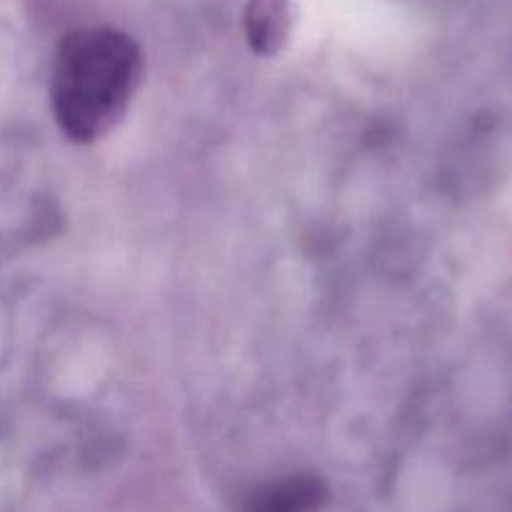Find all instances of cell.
<instances>
[{
    "label": "cell",
    "mask_w": 512,
    "mask_h": 512,
    "mask_svg": "<svg viewBox=\"0 0 512 512\" xmlns=\"http://www.w3.org/2000/svg\"><path fill=\"white\" fill-rule=\"evenodd\" d=\"M325 498L328 488L318 475L298 473L255 490L243 512H318Z\"/></svg>",
    "instance_id": "2"
},
{
    "label": "cell",
    "mask_w": 512,
    "mask_h": 512,
    "mask_svg": "<svg viewBox=\"0 0 512 512\" xmlns=\"http://www.w3.org/2000/svg\"><path fill=\"white\" fill-rule=\"evenodd\" d=\"M245 35L255 53L275 55L293 30V3L290 0H248L243 13Z\"/></svg>",
    "instance_id": "3"
},
{
    "label": "cell",
    "mask_w": 512,
    "mask_h": 512,
    "mask_svg": "<svg viewBox=\"0 0 512 512\" xmlns=\"http://www.w3.org/2000/svg\"><path fill=\"white\" fill-rule=\"evenodd\" d=\"M143 73L138 43L118 28H83L58 45L53 65V113L75 143H90L115 128Z\"/></svg>",
    "instance_id": "1"
}]
</instances>
